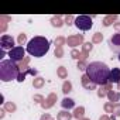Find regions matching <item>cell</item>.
Listing matches in <instances>:
<instances>
[{"label": "cell", "instance_id": "obj_1", "mask_svg": "<svg viewBox=\"0 0 120 120\" xmlns=\"http://www.w3.org/2000/svg\"><path fill=\"white\" fill-rule=\"evenodd\" d=\"M109 75H110V68L105 62L95 61L86 65V76L90 79L93 85L105 86L106 83H109Z\"/></svg>", "mask_w": 120, "mask_h": 120}, {"label": "cell", "instance_id": "obj_2", "mask_svg": "<svg viewBox=\"0 0 120 120\" xmlns=\"http://www.w3.org/2000/svg\"><path fill=\"white\" fill-rule=\"evenodd\" d=\"M26 51H27L31 56L41 58V56H44V55L49 51V41H48L45 37L37 35V37H34V38H31V40L28 41Z\"/></svg>", "mask_w": 120, "mask_h": 120}, {"label": "cell", "instance_id": "obj_3", "mask_svg": "<svg viewBox=\"0 0 120 120\" xmlns=\"http://www.w3.org/2000/svg\"><path fill=\"white\" fill-rule=\"evenodd\" d=\"M20 76V69L17 62L11 61V59H3L0 62V81L2 82H11L17 81Z\"/></svg>", "mask_w": 120, "mask_h": 120}, {"label": "cell", "instance_id": "obj_4", "mask_svg": "<svg viewBox=\"0 0 120 120\" xmlns=\"http://www.w3.org/2000/svg\"><path fill=\"white\" fill-rule=\"evenodd\" d=\"M93 26V21H92V17L90 16H86V14H81L78 17H75V27L81 31H89Z\"/></svg>", "mask_w": 120, "mask_h": 120}, {"label": "cell", "instance_id": "obj_5", "mask_svg": "<svg viewBox=\"0 0 120 120\" xmlns=\"http://www.w3.org/2000/svg\"><path fill=\"white\" fill-rule=\"evenodd\" d=\"M26 49L23 48V47H20V45H16L11 51H9V59H11V61H14V62H19V61H23V58H24V55H26Z\"/></svg>", "mask_w": 120, "mask_h": 120}, {"label": "cell", "instance_id": "obj_6", "mask_svg": "<svg viewBox=\"0 0 120 120\" xmlns=\"http://www.w3.org/2000/svg\"><path fill=\"white\" fill-rule=\"evenodd\" d=\"M14 38L9 34H3L2 37H0V48H2L3 51H11L14 48Z\"/></svg>", "mask_w": 120, "mask_h": 120}, {"label": "cell", "instance_id": "obj_7", "mask_svg": "<svg viewBox=\"0 0 120 120\" xmlns=\"http://www.w3.org/2000/svg\"><path fill=\"white\" fill-rule=\"evenodd\" d=\"M109 47L113 52L120 54V31L114 33L110 38H109Z\"/></svg>", "mask_w": 120, "mask_h": 120}, {"label": "cell", "instance_id": "obj_8", "mask_svg": "<svg viewBox=\"0 0 120 120\" xmlns=\"http://www.w3.org/2000/svg\"><path fill=\"white\" fill-rule=\"evenodd\" d=\"M109 83H120V68H112L110 69Z\"/></svg>", "mask_w": 120, "mask_h": 120}, {"label": "cell", "instance_id": "obj_9", "mask_svg": "<svg viewBox=\"0 0 120 120\" xmlns=\"http://www.w3.org/2000/svg\"><path fill=\"white\" fill-rule=\"evenodd\" d=\"M61 105H62V107H65V109H72V107L75 106V102H74L72 99H69V98H65V99L61 102Z\"/></svg>", "mask_w": 120, "mask_h": 120}, {"label": "cell", "instance_id": "obj_10", "mask_svg": "<svg viewBox=\"0 0 120 120\" xmlns=\"http://www.w3.org/2000/svg\"><path fill=\"white\" fill-rule=\"evenodd\" d=\"M119 61H120V54H119Z\"/></svg>", "mask_w": 120, "mask_h": 120}, {"label": "cell", "instance_id": "obj_11", "mask_svg": "<svg viewBox=\"0 0 120 120\" xmlns=\"http://www.w3.org/2000/svg\"><path fill=\"white\" fill-rule=\"evenodd\" d=\"M119 86H120V83H119Z\"/></svg>", "mask_w": 120, "mask_h": 120}]
</instances>
